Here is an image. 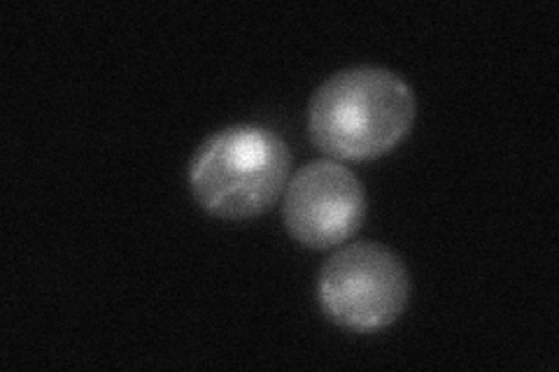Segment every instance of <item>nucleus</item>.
<instances>
[{
  "label": "nucleus",
  "mask_w": 559,
  "mask_h": 372,
  "mask_svg": "<svg viewBox=\"0 0 559 372\" xmlns=\"http://www.w3.org/2000/svg\"><path fill=\"white\" fill-rule=\"evenodd\" d=\"M415 119L411 86L384 68L359 65L314 92L308 133L318 149L343 161H371L392 152Z\"/></svg>",
  "instance_id": "1"
},
{
  "label": "nucleus",
  "mask_w": 559,
  "mask_h": 372,
  "mask_svg": "<svg viewBox=\"0 0 559 372\" xmlns=\"http://www.w3.org/2000/svg\"><path fill=\"white\" fill-rule=\"evenodd\" d=\"M283 137L261 127H231L207 137L191 158L189 184L219 219H252L275 205L289 177Z\"/></svg>",
  "instance_id": "2"
},
{
  "label": "nucleus",
  "mask_w": 559,
  "mask_h": 372,
  "mask_svg": "<svg viewBox=\"0 0 559 372\" xmlns=\"http://www.w3.org/2000/svg\"><path fill=\"white\" fill-rule=\"evenodd\" d=\"M324 314L343 328H388L408 305L411 277L404 261L378 242H355L331 256L318 285Z\"/></svg>",
  "instance_id": "3"
},
{
  "label": "nucleus",
  "mask_w": 559,
  "mask_h": 372,
  "mask_svg": "<svg viewBox=\"0 0 559 372\" xmlns=\"http://www.w3.org/2000/svg\"><path fill=\"white\" fill-rule=\"evenodd\" d=\"M364 215L361 182L336 161L304 166L285 193V224L292 238L310 250L343 244L357 233Z\"/></svg>",
  "instance_id": "4"
}]
</instances>
